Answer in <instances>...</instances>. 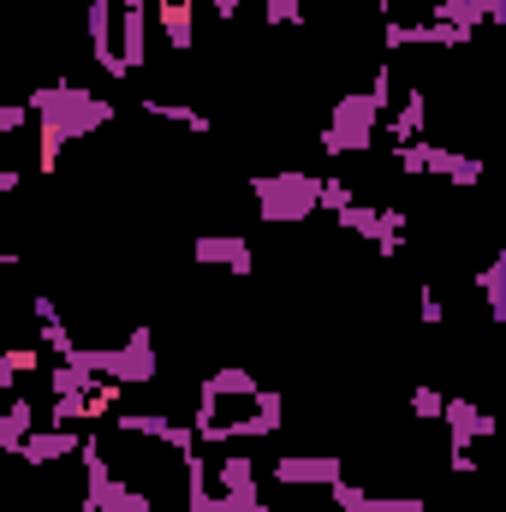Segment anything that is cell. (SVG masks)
<instances>
[{"instance_id":"obj_33","label":"cell","mask_w":506,"mask_h":512,"mask_svg":"<svg viewBox=\"0 0 506 512\" xmlns=\"http://www.w3.org/2000/svg\"><path fill=\"white\" fill-rule=\"evenodd\" d=\"M268 24H304V0H268Z\"/></svg>"},{"instance_id":"obj_12","label":"cell","mask_w":506,"mask_h":512,"mask_svg":"<svg viewBox=\"0 0 506 512\" xmlns=\"http://www.w3.org/2000/svg\"><path fill=\"white\" fill-rule=\"evenodd\" d=\"M423 131H429V96L411 90V96L399 102V114L387 120V137H393V149H405V143H423Z\"/></svg>"},{"instance_id":"obj_8","label":"cell","mask_w":506,"mask_h":512,"mask_svg":"<svg viewBox=\"0 0 506 512\" xmlns=\"http://www.w3.org/2000/svg\"><path fill=\"white\" fill-rule=\"evenodd\" d=\"M72 453H84V435L78 429H66V423H42L30 441H24V465H60V459H72Z\"/></svg>"},{"instance_id":"obj_21","label":"cell","mask_w":506,"mask_h":512,"mask_svg":"<svg viewBox=\"0 0 506 512\" xmlns=\"http://www.w3.org/2000/svg\"><path fill=\"white\" fill-rule=\"evenodd\" d=\"M489 6H495V0H435L429 18H447V24H459V30H477V24H489Z\"/></svg>"},{"instance_id":"obj_23","label":"cell","mask_w":506,"mask_h":512,"mask_svg":"<svg viewBox=\"0 0 506 512\" xmlns=\"http://www.w3.org/2000/svg\"><path fill=\"white\" fill-rule=\"evenodd\" d=\"M417 36H423L429 48H465L477 30H459V24H447V18H423V24H417Z\"/></svg>"},{"instance_id":"obj_3","label":"cell","mask_w":506,"mask_h":512,"mask_svg":"<svg viewBox=\"0 0 506 512\" xmlns=\"http://www.w3.org/2000/svg\"><path fill=\"white\" fill-rule=\"evenodd\" d=\"M72 364L78 370H90V376H108V382H126V387H143L155 382V370H161V358H155V334L149 328H131L126 346H114V352H90V346H78L72 352Z\"/></svg>"},{"instance_id":"obj_43","label":"cell","mask_w":506,"mask_h":512,"mask_svg":"<svg viewBox=\"0 0 506 512\" xmlns=\"http://www.w3.org/2000/svg\"><path fill=\"white\" fill-rule=\"evenodd\" d=\"M364 6H381V18H387V6H393V0H364Z\"/></svg>"},{"instance_id":"obj_10","label":"cell","mask_w":506,"mask_h":512,"mask_svg":"<svg viewBox=\"0 0 506 512\" xmlns=\"http://www.w3.org/2000/svg\"><path fill=\"white\" fill-rule=\"evenodd\" d=\"M84 512H155V501H149L143 489L114 483V477H96V483L84 489Z\"/></svg>"},{"instance_id":"obj_15","label":"cell","mask_w":506,"mask_h":512,"mask_svg":"<svg viewBox=\"0 0 506 512\" xmlns=\"http://www.w3.org/2000/svg\"><path fill=\"white\" fill-rule=\"evenodd\" d=\"M155 18H161V36H167L173 54H185V48L197 42V30H191V6H179V0H155Z\"/></svg>"},{"instance_id":"obj_42","label":"cell","mask_w":506,"mask_h":512,"mask_svg":"<svg viewBox=\"0 0 506 512\" xmlns=\"http://www.w3.org/2000/svg\"><path fill=\"white\" fill-rule=\"evenodd\" d=\"M120 6H126V12H149V6H155V0H120Z\"/></svg>"},{"instance_id":"obj_31","label":"cell","mask_w":506,"mask_h":512,"mask_svg":"<svg viewBox=\"0 0 506 512\" xmlns=\"http://www.w3.org/2000/svg\"><path fill=\"white\" fill-rule=\"evenodd\" d=\"M447 185H459V191L483 185V161H477V155H459V167H453V179H447Z\"/></svg>"},{"instance_id":"obj_36","label":"cell","mask_w":506,"mask_h":512,"mask_svg":"<svg viewBox=\"0 0 506 512\" xmlns=\"http://www.w3.org/2000/svg\"><path fill=\"white\" fill-rule=\"evenodd\" d=\"M417 316H423V322H429V328H435V322H441V316H447V304H441V298H435V292H429V286H423V298H417Z\"/></svg>"},{"instance_id":"obj_5","label":"cell","mask_w":506,"mask_h":512,"mask_svg":"<svg viewBox=\"0 0 506 512\" xmlns=\"http://www.w3.org/2000/svg\"><path fill=\"white\" fill-rule=\"evenodd\" d=\"M274 477L286 489H334L340 483V459L334 453H280L274 459Z\"/></svg>"},{"instance_id":"obj_38","label":"cell","mask_w":506,"mask_h":512,"mask_svg":"<svg viewBox=\"0 0 506 512\" xmlns=\"http://www.w3.org/2000/svg\"><path fill=\"white\" fill-rule=\"evenodd\" d=\"M447 471H453V477H471V471H477V459H471V447H465V453H447Z\"/></svg>"},{"instance_id":"obj_24","label":"cell","mask_w":506,"mask_h":512,"mask_svg":"<svg viewBox=\"0 0 506 512\" xmlns=\"http://www.w3.org/2000/svg\"><path fill=\"white\" fill-rule=\"evenodd\" d=\"M215 483H221V489H239V483H256V459H251V453H227V459L215 465Z\"/></svg>"},{"instance_id":"obj_32","label":"cell","mask_w":506,"mask_h":512,"mask_svg":"<svg viewBox=\"0 0 506 512\" xmlns=\"http://www.w3.org/2000/svg\"><path fill=\"white\" fill-rule=\"evenodd\" d=\"M197 441H203V435H197V423H173V435H167L161 447H173V453L185 459V453H197Z\"/></svg>"},{"instance_id":"obj_11","label":"cell","mask_w":506,"mask_h":512,"mask_svg":"<svg viewBox=\"0 0 506 512\" xmlns=\"http://www.w3.org/2000/svg\"><path fill=\"white\" fill-rule=\"evenodd\" d=\"M36 429H42L36 423V399H6V411H0V453H24V441Z\"/></svg>"},{"instance_id":"obj_30","label":"cell","mask_w":506,"mask_h":512,"mask_svg":"<svg viewBox=\"0 0 506 512\" xmlns=\"http://www.w3.org/2000/svg\"><path fill=\"white\" fill-rule=\"evenodd\" d=\"M352 203H358V197H352L346 179H322V209H328V215H340V209H352Z\"/></svg>"},{"instance_id":"obj_40","label":"cell","mask_w":506,"mask_h":512,"mask_svg":"<svg viewBox=\"0 0 506 512\" xmlns=\"http://www.w3.org/2000/svg\"><path fill=\"white\" fill-rule=\"evenodd\" d=\"M399 512H435L423 495H399Z\"/></svg>"},{"instance_id":"obj_34","label":"cell","mask_w":506,"mask_h":512,"mask_svg":"<svg viewBox=\"0 0 506 512\" xmlns=\"http://www.w3.org/2000/svg\"><path fill=\"white\" fill-rule=\"evenodd\" d=\"M78 459H84V477H90V483H96V477H114V471H108V453H102L96 441H84V453H78Z\"/></svg>"},{"instance_id":"obj_4","label":"cell","mask_w":506,"mask_h":512,"mask_svg":"<svg viewBox=\"0 0 506 512\" xmlns=\"http://www.w3.org/2000/svg\"><path fill=\"white\" fill-rule=\"evenodd\" d=\"M381 114H387V108H381L370 90L340 96V102H334V120L322 126V155H334V161H340V155H364V149L376 143Z\"/></svg>"},{"instance_id":"obj_17","label":"cell","mask_w":506,"mask_h":512,"mask_svg":"<svg viewBox=\"0 0 506 512\" xmlns=\"http://www.w3.org/2000/svg\"><path fill=\"white\" fill-rule=\"evenodd\" d=\"M328 495H334L340 512H399V495H370V489H358V483H346V477H340Z\"/></svg>"},{"instance_id":"obj_6","label":"cell","mask_w":506,"mask_h":512,"mask_svg":"<svg viewBox=\"0 0 506 512\" xmlns=\"http://www.w3.org/2000/svg\"><path fill=\"white\" fill-rule=\"evenodd\" d=\"M441 423L453 429V453H465L471 441H495V435H501V417L483 411L477 399H447V417H441Z\"/></svg>"},{"instance_id":"obj_1","label":"cell","mask_w":506,"mask_h":512,"mask_svg":"<svg viewBox=\"0 0 506 512\" xmlns=\"http://www.w3.org/2000/svg\"><path fill=\"white\" fill-rule=\"evenodd\" d=\"M30 108H36V120H42V137H54V143H72V137H90V131H102L114 120V102H102V96H90L84 84H42L36 96H30Z\"/></svg>"},{"instance_id":"obj_27","label":"cell","mask_w":506,"mask_h":512,"mask_svg":"<svg viewBox=\"0 0 506 512\" xmlns=\"http://www.w3.org/2000/svg\"><path fill=\"white\" fill-rule=\"evenodd\" d=\"M411 417L441 423V417H447V393H441V387H417V393H411Z\"/></svg>"},{"instance_id":"obj_16","label":"cell","mask_w":506,"mask_h":512,"mask_svg":"<svg viewBox=\"0 0 506 512\" xmlns=\"http://www.w3.org/2000/svg\"><path fill=\"white\" fill-rule=\"evenodd\" d=\"M120 60H126V72H143V60H149V18L143 12L120 18Z\"/></svg>"},{"instance_id":"obj_14","label":"cell","mask_w":506,"mask_h":512,"mask_svg":"<svg viewBox=\"0 0 506 512\" xmlns=\"http://www.w3.org/2000/svg\"><path fill=\"white\" fill-rule=\"evenodd\" d=\"M96 387H102V382H96L90 370H78L72 358H60V364L48 370V399H90Z\"/></svg>"},{"instance_id":"obj_39","label":"cell","mask_w":506,"mask_h":512,"mask_svg":"<svg viewBox=\"0 0 506 512\" xmlns=\"http://www.w3.org/2000/svg\"><path fill=\"white\" fill-rule=\"evenodd\" d=\"M209 12L215 18H239V0H209Z\"/></svg>"},{"instance_id":"obj_35","label":"cell","mask_w":506,"mask_h":512,"mask_svg":"<svg viewBox=\"0 0 506 512\" xmlns=\"http://www.w3.org/2000/svg\"><path fill=\"white\" fill-rule=\"evenodd\" d=\"M30 114H36L30 102H6V108H0V131H24V120H30Z\"/></svg>"},{"instance_id":"obj_18","label":"cell","mask_w":506,"mask_h":512,"mask_svg":"<svg viewBox=\"0 0 506 512\" xmlns=\"http://www.w3.org/2000/svg\"><path fill=\"white\" fill-rule=\"evenodd\" d=\"M477 292H483V304H489V316L506 322V245L495 251L489 268H477Z\"/></svg>"},{"instance_id":"obj_41","label":"cell","mask_w":506,"mask_h":512,"mask_svg":"<svg viewBox=\"0 0 506 512\" xmlns=\"http://www.w3.org/2000/svg\"><path fill=\"white\" fill-rule=\"evenodd\" d=\"M489 24H501V30H506V0H495V6H489Z\"/></svg>"},{"instance_id":"obj_13","label":"cell","mask_w":506,"mask_h":512,"mask_svg":"<svg viewBox=\"0 0 506 512\" xmlns=\"http://www.w3.org/2000/svg\"><path fill=\"white\" fill-rule=\"evenodd\" d=\"M30 310H36V322H42V346H48L54 358H72V352H78V340H72V328H66V316H60V304L36 298Z\"/></svg>"},{"instance_id":"obj_2","label":"cell","mask_w":506,"mask_h":512,"mask_svg":"<svg viewBox=\"0 0 506 512\" xmlns=\"http://www.w3.org/2000/svg\"><path fill=\"white\" fill-rule=\"evenodd\" d=\"M251 197H256V215L262 221H304L322 209V179L304 173V167H286V173H256L251 179Z\"/></svg>"},{"instance_id":"obj_20","label":"cell","mask_w":506,"mask_h":512,"mask_svg":"<svg viewBox=\"0 0 506 512\" xmlns=\"http://www.w3.org/2000/svg\"><path fill=\"white\" fill-rule=\"evenodd\" d=\"M114 423H120V435H137V441H167L173 435V417L167 411H120Z\"/></svg>"},{"instance_id":"obj_9","label":"cell","mask_w":506,"mask_h":512,"mask_svg":"<svg viewBox=\"0 0 506 512\" xmlns=\"http://www.w3.org/2000/svg\"><path fill=\"white\" fill-rule=\"evenodd\" d=\"M393 161H399V173H411V179H423V173H435V179H453V167H459V149H447V143H405V149H393Z\"/></svg>"},{"instance_id":"obj_7","label":"cell","mask_w":506,"mask_h":512,"mask_svg":"<svg viewBox=\"0 0 506 512\" xmlns=\"http://www.w3.org/2000/svg\"><path fill=\"white\" fill-rule=\"evenodd\" d=\"M191 262H203V268H233V274H251V268H256V251L239 239V233H197V239H191Z\"/></svg>"},{"instance_id":"obj_37","label":"cell","mask_w":506,"mask_h":512,"mask_svg":"<svg viewBox=\"0 0 506 512\" xmlns=\"http://www.w3.org/2000/svg\"><path fill=\"white\" fill-rule=\"evenodd\" d=\"M370 96H376L381 108H387V102H393V66H381L376 78H370Z\"/></svg>"},{"instance_id":"obj_25","label":"cell","mask_w":506,"mask_h":512,"mask_svg":"<svg viewBox=\"0 0 506 512\" xmlns=\"http://www.w3.org/2000/svg\"><path fill=\"white\" fill-rule=\"evenodd\" d=\"M274 429H280V423L262 417V411L251 405V417H233V423H227V441H262V435H274Z\"/></svg>"},{"instance_id":"obj_26","label":"cell","mask_w":506,"mask_h":512,"mask_svg":"<svg viewBox=\"0 0 506 512\" xmlns=\"http://www.w3.org/2000/svg\"><path fill=\"white\" fill-rule=\"evenodd\" d=\"M36 364H42V358H36L30 346H12V352H0V387H12L18 376H30Z\"/></svg>"},{"instance_id":"obj_29","label":"cell","mask_w":506,"mask_h":512,"mask_svg":"<svg viewBox=\"0 0 506 512\" xmlns=\"http://www.w3.org/2000/svg\"><path fill=\"white\" fill-rule=\"evenodd\" d=\"M381 42L399 54V48H417L423 36H417V24H405V18H387V24H381Z\"/></svg>"},{"instance_id":"obj_22","label":"cell","mask_w":506,"mask_h":512,"mask_svg":"<svg viewBox=\"0 0 506 512\" xmlns=\"http://www.w3.org/2000/svg\"><path fill=\"white\" fill-rule=\"evenodd\" d=\"M143 114H155V120H167V126L215 131V120H209V114H197V108H179V102H155V96H143Z\"/></svg>"},{"instance_id":"obj_28","label":"cell","mask_w":506,"mask_h":512,"mask_svg":"<svg viewBox=\"0 0 506 512\" xmlns=\"http://www.w3.org/2000/svg\"><path fill=\"white\" fill-rule=\"evenodd\" d=\"M221 507H227V512H268V507H262V495H256V483L221 489Z\"/></svg>"},{"instance_id":"obj_19","label":"cell","mask_w":506,"mask_h":512,"mask_svg":"<svg viewBox=\"0 0 506 512\" xmlns=\"http://www.w3.org/2000/svg\"><path fill=\"white\" fill-rule=\"evenodd\" d=\"M203 393H215V399H256L262 387H256V376L245 364H227V370H215V376L203 382Z\"/></svg>"}]
</instances>
